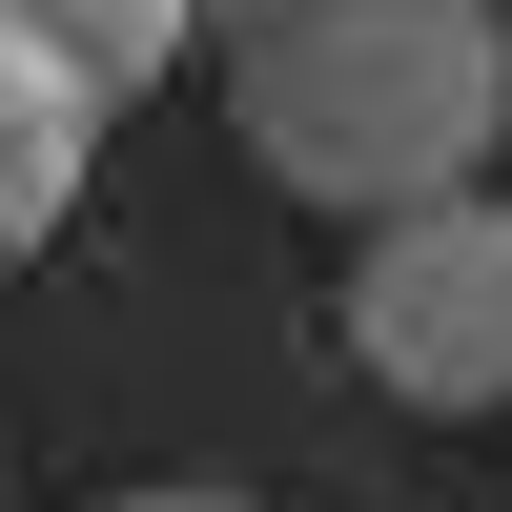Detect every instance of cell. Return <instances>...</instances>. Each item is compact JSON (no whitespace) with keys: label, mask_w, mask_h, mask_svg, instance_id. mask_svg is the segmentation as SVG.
Masks as SVG:
<instances>
[{"label":"cell","mask_w":512,"mask_h":512,"mask_svg":"<svg viewBox=\"0 0 512 512\" xmlns=\"http://www.w3.org/2000/svg\"><path fill=\"white\" fill-rule=\"evenodd\" d=\"M226 123L267 185L349 205V226L451 205L512 123V0H267L226 41Z\"/></svg>","instance_id":"6da1fadb"},{"label":"cell","mask_w":512,"mask_h":512,"mask_svg":"<svg viewBox=\"0 0 512 512\" xmlns=\"http://www.w3.org/2000/svg\"><path fill=\"white\" fill-rule=\"evenodd\" d=\"M103 512H246V492H103Z\"/></svg>","instance_id":"5b68a950"},{"label":"cell","mask_w":512,"mask_h":512,"mask_svg":"<svg viewBox=\"0 0 512 512\" xmlns=\"http://www.w3.org/2000/svg\"><path fill=\"white\" fill-rule=\"evenodd\" d=\"M246 21H267V0H246Z\"/></svg>","instance_id":"8992f818"},{"label":"cell","mask_w":512,"mask_h":512,"mask_svg":"<svg viewBox=\"0 0 512 512\" xmlns=\"http://www.w3.org/2000/svg\"><path fill=\"white\" fill-rule=\"evenodd\" d=\"M0 21H21L41 62L82 82V103H144V82H164V62L205 41V0H0Z\"/></svg>","instance_id":"277c9868"},{"label":"cell","mask_w":512,"mask_h":512,"mask_svg":"<svg viewBox=\"0 0 512 512\" xmlns=\"http://www.w3.org/2000/svg\"><path fill=\"white\" fill-rule=\"evenodd\" d=\"M82 164H103V103H82V82L41 62L21 21H0V267H21V246H62Z\"/></svg>","instance_id":"3957f363"},{"label":"cell","mask_w":512,"mask_h":512,"mask_svg":"<svg viewBox=\"0 0 512 512\" xmlns=\"http://www.w3.org/2000/svg\"><path fill=\"white\" fill-rule=\"evenodd\" d=\"M349 369L390 410H512V205L492 185L390 205L349 246Z\"/></svg>","instance_id":"7a4b0ae2"}]
</instances>
